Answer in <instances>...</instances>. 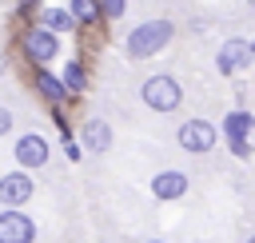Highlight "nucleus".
I'll return each instance as SVG.
<instances>
[{"label":"nucleus","mask_w":255,"mask_h":243,"mask_svg":"<svg viewBox=\"0 0 255 243\" xmlns=\"http://www.w3.org/2000/svg\"><path fill=\"white\" fill-rule=\"evenodd\" d=\"M171 20H147V24H139V28H131V36H128V44H124V52H128V60H147V56H155L167 40H171Z\"/></svg>","instance_id":"obj_1"},{"label":"nucleus","mask_w":255,"mask_h":243,"mask_svg":"<svg viewBox=\"0 0 255 243\" xmlns=\"http://www.w3.org/2000/svg\"><path fill=\"white\" fill-rule=\"evenodd\" d=\"M179 100H183V92H179V84L171 76H151L143 84V104L155 108V112H175Z\"/></svg>","instance_id":"obj_2"},{"label":"nucleus","mask_w":255,"mask_h":243,"mask_svg":"<svg viewBox=\"0 0 255 243\" xmlns=\"http://www.w3.org/2000/svg\"><path fill=\"white\" fill-rule=\"evenodd\" d=\"M215 139H219V131H215V123H207V120H187V123H179V147L191 151V155L211 151Z\"/></svg>","instance_id":"obj_3"},{"label":"nucleus","mask_w":255,"mask_h":243,"mask_svg":"<svg viewBox=\"0 0 255 243\" xmlns=\"http://www.w3.org/2000/svg\"><path fill=\"white\" fill-rule=\"evenodd\" d=\"M255 60V40H223V48H219V56H215V68L223 72V76H235V72H243L247 64Z\"/></svg>","instance_id":"obj_4"},{"label":"nucleus","mask_w":255,"mask_h":243,"mask_svg":"<svg viewBox=\"0 0 255 243\" xmlns=\"http://www.w3.org/2000/svg\"><path fill=\"white\" fill-rule=\"evenodd\" d=\"M28 199H32V175H28V171H8V175H0V203H4V207L20 211Z\"/></svg>","instance_id":"obj_5"},{"label":"nucleus","mask_w":255,"mask_h":243,"mask_svg":"<svg viewBox=\"0 0 255 243\" xmlns=\"http://www.w3.org/2000/svg\"><path fill=\"white\" fill-rule=\"evenodd\" d=\"M32 239H36V223L24 211L4 207L0 211V243H32Z\"/></svg>","instance_id":"obj_6"},{"label":"nucleus","mask_w":255,"mask_h":243,"mask_svg":"<svg viewBox=\"0 0 255 243\" xmlns=\"http://www.w3.org/2000/svg\"><path fill=\"white\" fill-rule=\"evenodd\" d=\"M24 52H28V60H36V64H48V60H56V52H60V40H56L52 32H44V28H32V32L24 36Z\"/></svg>","instance_id":"obj_7"},{"label":"nucleus","mask_w":255,"mask_h":243,"mask_svg":"<svg viewBox=\"0 0 255 243\" xmlns=\"http://www.w3.org/2000/svg\"><path fill=\"white\" fill-rule=\"evenodd\" d=\"M16 163L20 167H44L48 163V139L44 135H20L16 139Z\"/></svg>","instance_id":"obj_8"},{"label":"nucleus","mask_w":255,"mask_h":243,"mask_svg":"<svg viewBox=\"0 0 255 243\" xmlns=\"http://www.w3.org/2000/svg\"><path fill=\"white\" fill-rule=\"evenodd\" d=\"M187 187H191V183H187L183 171H159V175L151 179V195H155V199H179Z\"/></svg>","instance_id":"obj_9"},{"label":"nucleus","mask_w":255,"mask_h":243,"mask_svg":"<svg viewBox=\"0 0 255 243\" xmlns=\"http://www.w3.org/2000/svg\"><path fill=\"white\" fill-rule=\"evenodd\" d=\"M80 143H84L88 151H96V155H100V151H108V147H112V127H108L104 120H88V123L80 127Z\"/></svg>","instance_id":"obj_10"},{"label":"nucleus","mask_w":255,"mask_h":243,"mask_svg":"<svg viewBox=\"0 0 255 243\" xmlns=\"http://www.w3.org/2000/svg\"><path fill=\"white\" fill-rule=\"evenodd\" d=\"M251 127H255V116L243 112V108H235V112L223 116V135H227V139H247Z\"/></svg>","instance_id":"obj_11"},{"label":"nucleus","mask_w":255,"mask_h":243,"mask_svg":"<svg viewBox=\"0 0 255 243\" xmlns=\"http://www.w3.org/2000/svg\"><path fill=\"white\" fill-rule=\"evenodd\" d=\"M68 28H76V20H72L64 8H48V12H44V32L56 36V32H68Z\"/></svg>","instance_id":"obj_12"},{"label":"nucleus","mask_w":255,"mask_h":243,"mask_svg":"<svg viewBox=\"0 0 255 243\" xmlns=\"http://www.w3.org/2000/svg\"><path fill=\"white\" fill-rule=\"evenodd\" d=\"M36 88H40V92H44L48 100H64V96H68V92H64V84H60V80H56L52 72H44V68L36 72Z\"/></svg>","instance_id":"obj_13"},{"label":"nucleus","mask_w":255,"mask_h":243,"mask_svg":"<svg viewBox=\"0 0 255 243\" xmlns=\"http://www.w3.org/2000/svg\"><path fill=\"white\" fill-rule=\"evenodd\" d=\"M96 12H100V8H96V0H72V8H68V16H72L76 24H92V20H96Z\"/></svg>","instance_id":"obj_14"},{"label":"nucleus","mask_w":255,"mask_h":243,"mask_svg":"<svg viewBox=\"0 0 255 243\" xmlns=\"http://www.w3.org/2000/svg\"><path fill=\"white\" fill-rule=\"evenodd\" d=\"M60 84H64V92H84V68L72 60V64L64 68V80H60Z\"/></svg>","instance_id":"obj_15"},{"label":"nucleus","mask_w":255,"mask_h":243,"mask_svg":"<svg viewBox=\"0 0 255 243\" xmlns=\"http://www.w3.org/2000/svg\"><path fill=\"white\" fill-rule=\"evenodd\" d=\"M96 8H100V16H104V20H120V16H124V8H128V0H96Z\"/></svg>","instance_id":"obj_16"},{"label":"nucleus","mask_w":255,"mask_h":243,"mask_svg":"<svg viewBox=\"0 0 255 243\" xmlns=\"http://www.w3.org/2000/svg\"><path fill=\"white\" fill-rule=\"evenodd\" d=\"M231 151H235L239 159H247V155H251V143H247V139H231Z\"/></svg>","instance_id":"obj_17"},{"label":"nucleus","mask_w":255,"mask_h":243,"mask_svg":"<svg viewBox=\"0 0 255 243\" xmlns=\"http://www.w3.org/2000/svg\"><path fill=\"white\" fill-rule=\"evenodd\" d=\"M8 131H12V112L0 108V135H8Z\"/></svg>","instance_id":"obj_18"},{"label":"nucleus","mask_w":255,"mask_h":243,"mask_svg":"<svg viewBox=\"0 0 255 243\" xmlns=\"http://www.w3.org/2000/svg\"><path fill=\"white\" fill-rule=\"evenodd\" d=\"M64 151H68V159H80V147H76L72 139H64Z\"/></svg>","instance_id":"obj_19"},{"label":"nucleus","mask_w":255,"mask_h":243,"mask_svg":"<svg viewBox=\"0 0 255 243\" xmlns=\"http://www.w3.org/2000/svg\"><path fill=\"white\" fill-rule=\"evenodd\" d=\"M147 243H167V239H147Z\"/></svg>","instance_id":"obj_20"},{"label":"nucleus","mask_w":255,"mask_h":243,"mask_svg":"<svg viewBox=\"0 0 255 243\" xmlns=\"http://www.w3.org/2000/svg\"><path fill=\"white\" fill-rule=\"evenodd\" d=\"M247 4H251V8H255V0H247Z\"/></svg>","instance_id":"obj_21"},{"label":"nucleus","mask_w":255,"mask_h":243,"mask_svg":"<svg viewBox=\"0 0 255 243\" xmlns=\"http://www.w3.org/2000/svg\"><path fill=\"white\" fill-rule=\"evenodd\" d=\"M247 243H255V235H251V239H247Z\"/></svg>","instance_id":"obj_22"}]
</instances>
